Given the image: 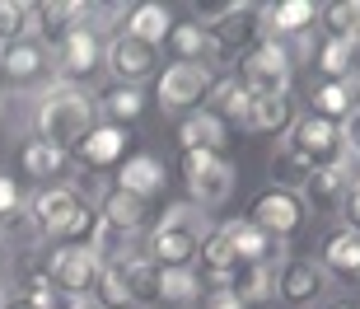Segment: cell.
<instances>
[{"label":"cell","instance_id":"obj_16","mask_svg":"<svg viewBox=\"0 0 360 309\" xmlns=\"http://www.w3.org/2000/svg\"><path fill=\"white\" fill-rule=\"evenodd\" d=\"M314 19H319V5H314V0H276V5H262L267 38H276V42H285V38H304Z\"/></svg>","mask_w":360,"mask_h":309},{"label":"cell","instance_id":"obj_21","mask_svg":"<svg viewBox=\"0 0 360 309\" xmlns=\"http://www.w3.org/2000/svg\"><path fill=\"white\" fill-rule=\"evenodd\" d=\"M225 122L215 118L211 108H192L183 122H178V141H183V150H215L220 155V146H225Z\"/></svg>","mask_w":360,"mask_h":309},{"label":"cell","instance_id":"obj_29","mask_svg":"<svg viewBox=\"0 0 360 309\" xmlns=\"http://www.w3.org/2000/svg\"><path fill=\"white\" fill-rule=\"evenodd\" d=\"M108 220V225H117L122 234H136V229L146 225V202L141 197H131V192H122V188H112L103 197V211H98Z\"/></svg>","mask_w":360,"mask_h":309},{"label":"cell","instance_id":"obj_12","mask_svg":"<svg viewBox=\"0 0 360 309\" xmlns=\"http://www.w3.org/2000/svg\"><path fill=\"white\" fill-rule=\"evenodd\" d=\"M80 206H89V202H84L80 188H70V183L38 188V192H33V202H28V225L38 229V234H61Z\"/></svg>","mask_w":360,"mask_h":309},{"label":"cell","instance_id":"obj_44","mask_svg":"<svg viewBox=\"0 0 360 309\" xmlns=\"http://www.w3.org/2000/svg\"><path fill=\"white\" fill-rule=\"evenodd\" d=\"M201 309H243L234 291H201Z\"/></svg>","mask_w":360,"mask_h":309},{"label":"cell","instance_id":"obj_22","mask_svg":"<svg viewBox=\"0 0 360 309\" xmlns=\"http://www.w3.org/2000/svg\"><path fill=\"white\" fill-rule=\"evenodd\" d=\"M117 188L131 192V197H141V202H150V197L164 188V160H155V155H131V160H122Z\"/></svg>","mask_w":360,"mask_h":309},{"label":"cell","instance_id":"obj_38","mask_svg":"<svg viewBox=\"0 0 360 309\" xmlns=\"http://www.w3.org/2000/svg\"><path fill=\"white\" fill-rule=\"evenodd\" d=\"M164 229H187V234H197V239H206L211 234V220H206V211H201L197 202H174L169 211L160 215Z\"/></svg>","mask_w":360,"mask_h":309},{"label":"cell","instance_id":"obj_14","mask_svg":"<svg viewBox=\"0 0 360 309\" xmlns=\"http://www.w3.org/2000/svg\"><path fill=\"white\" fill-rule=\"evenodd\" d=\"M127 127H117V122H94L89 132L75 141V160L89 164V169H108V164H117L122 160V150H127Z\"/></svg>","mask_w":360,"mask_h":309},{"label":"cell","instance_id":"obj_15","mask_svg":"<svg viewBox=\"0 0 360 309\" xmlns=\"http://www.w3.org/2000/svg\"><path fill=\"white\" fill-rule=\"evenodd\" d=\"M225 234L234 244L239 267H248V263H281V239H271L267 229H257L248 215L243 220H225Z\"/></svg>","mask_w":360,"mask_h":309},{"label":"cell","instance_id":"obj_17","mask_svg":"<svg viewBox=\"0 0 360 309\" xmlns=\"http://www.w3.org/2000/svg\"><path fill=\"white\" fill-rule=\"evenodd\" d=\"M52 52H47V42L42 38H19V42H5V52H0V70L10 75L14 84H28L38 80L42 70H47Z\"/></svg>","mask_w":360,"mask_h":309},{"label":"cell","instance_id":"obj_4","mask_svg":"<svg viewBox=\"0 0 360 309\" xmlns=\"http://www.w3.org/2000/svg\"><path fill=\"white\" fill-rule=\"evenodd\" d=\"M285 150L304 164L309 174H314V169H342V164H347V141H342V127H337V122H328V118H319V113L295 118Z\"/></svg>","mask_w":360,"mask_h":309},{"label":"cell","instance_id":"obj_40","mask_svg":"<svg viewBox=\"0 0 360 309\" xmlns=\"http://www.w3.org/2000/svg\"><path fill=\"white\" fill-rule=\"evenodd\" d=\"M33 19H38L42 28H75L84 24V5H75V0H56V5H33Z\"/></svg>","mask_w":360,"mask_h":309},{"label":"cell","instance_id":"obj_28","mask_svg":"<svg viewBox=\"0 0 360 309\" xmlns=\"http://www.w3.org/2000/svg\"><path fill=\"white\" fill-rule=\"evenodd\" d=\"M304 192H309L304 206H323V211L342 206V197H347V164L342 169H314L304 178Z\"/></svg>","mask_w":360,"mask_h":309},{"label":"cell","instance_id":"obj_50","mask_svg":"<svg viewBox=\"0 0 360 309\" xmlns=\"http://www.w3.org/2000/svg\"><path fill=\"white\" fill-rule=\"evenodd\" d=\"M10 309H28V305H10Z\"/></svg>","mask_w":360,"mask_h":309},{"label":"cell","instance_id":"obj_49","mask_svg":"<svg viewBox=\"0 0 360 309\" xmlns=\"http://www.w3.org/2000/svg\"><path fill=\"white\" fill-rule=\"evenodd\" d=\"M0 300H5V282H0Z\"/></svg>","mask_w":360,"mask_h":309},{"label":"cell","instance_id":"obj_51","mask_svg":"<svg viewBox=\"0 0 360 309\" xmlns=\"http://www.w3.org/2000/svg\"><path fill=\"white\" fill-rule=\"evenodd\" d=\"M0 52H5V42H0Z\"/></svg>","mask_w":360,"mask_h":309},{"label":"cell","instance_id":"obj_33","mask_svg":"<svg viewBox=\"0 0 360 309\" xmlns=\"http://www.w3.org/2000/svg\"><path fill=\"white\" fill-rule=\"evenodd\" d=\"M98 108H103L117 127H127V122H136L141 113H146V94H141V89H131V84H112V89L98 99Z\"/></svg>","mask_w":360,"mask_h":309},{"label":"cell","instance_id":"obj_7","mask_svg":"<svg viewBox=\"0 0 360 309\" xmlns=\"http://www.w3.org/2000/svg\"><path fill=\"white\" fill-rule=\"evenodd\" d=\"M98 272H103V263L94 258L89 244H61V248H52V258H47V282L70 300L89 296L94 282H98Z\"/></svg>","mask_w":360,"mask_h":309},{"label":"cell","instance_id":"obj_32","mask_svg":"<svg viewBox=\"0 0 360 309\" xmlns=\"http://www.w3.org/2000/svg\"><path fill=\"white\" fill-rule=\"evenodd\" d=\"M19 38H38L33 5H24V0H0V42H19Z\"/></svg>","mask_w":360,"mask_h":309},{"label":"cell","instance_id":"obj_43","mask_svg":"<svg viewBox=\"0 0 360 309\" xmlns=\"http://www.w3.org/2000/svg\"><path fill=\"white\" fill-rule=\"evenodd\" d=\"M14 211H19V183L0 174V220H14Z\"/></svg>","mask_w":360,"mask_h":309},{"label":"cell","instance_id":"obj_27","mask_svg":"<svg viewBox=\"0 0 360 309\" xmlns=\"http://www.w3.org/2000/svg\"><path fill=\"white\" fill-rule=\"evenodd\" d=\"M169 28H174V19H169V10H164V5H131V10H127V28H122V33H131V38L150 42V47H160V42L169 38Z\"/></svg>","mask_w":360,"mask_h":309},{"label":"cell","instance_id":"obj_9","mask_svg":"<svg viewBox=\"0 0 360 309\" xmlns=\"http://www.w3.org/2000/svg\"><path fill=\"white\" fill-rule=\"evenodd\" d=\"M304 192H290V188H267L262 197L253 202V211H248V220H253L257 229H267L271 239H290L295 229L304 225Z\"/></svg>","mask_w":360,"mask_h":309},{"label":"cell","instance_id":"obj_47","mask_svg":"<svg viewBox=\"0 0 360 309\" xmlns=\"http://www.w3.org/2000/svg\"><path fill=\"white\" fill-rule=\"evenodd\" d=\"M10 244V220H0V248Z\"/></svg>","mask_w":360,"mask_h":309},{"label":"cell","instance_id":"obj_13","mask_svg":"<svg viewBox=\"0 0 360 309\" xmlns=\"http://www.w3.org/2000/svg\"><path fill=\"white\" fill-rule=\"evenodd\" d=\"M319 267L337 282H356L360 286V234L351 225H337L323 234V248H319Z\"/></svg>","mask_w":360,"mask_h":309},{"label":"cell","instance_id":"obj_19","mask_svg":"<svg viewBox=\"0 0 360 309\" xmlns=\"http://www.w3.org/2000/svg\"><path fill=\"white\" fill-rule=\"evenodd\" d=\"M206 108H211L215 118L234 122V127H248V113H253V94H248V84L239 80V75H229V80H215L211 94H206Z\"/></svg>","mask_w":360,"mask_h":309},{"label":"cell","instance_id":"obj_8","mask_svg":"<svg viewBox=\"0 0 360 309\" xmlns=\"http://www.w3.org/2000/svg\"><path fill=\"white\" fill-rule=\"evenodd\" d=\"M328 282L333 277L319 267V258H281V267H276V296H281V305H290V309L319 305L328 296Z\"/></svg>","mask_w":360,"mask_h":309},{"label":"cell","instance_id":"obj_30","mask_svg":"<svg viewBox=\"0 0 360 309\" xmlns=\"http://www.w3.org/2000/svg\"><path fill=\"white\" fill-rule=\"evenodd\" d=\"M197 258H201V267L211 272V277H234V272H239V258H234V244H229L225 225H215L211 234L201 239Z\"/></svg>","mask_w":360,"mask_h":309},{"label":"cell","instance_id":"obj_5","mask_svg":"<svg viewBox=\"0 0 360 309\" xmlns=\"http://www.w3.org/2000/svg\"><path fill=\"white\" fill-rule=\"evenodd\" d=\"M183 178L187 188H192V202L206 211V206H220L234 192L239 174H234V164L225 155H215V150H183Z\"/></svg>","mask_w":360,"mask_h":309},{"label":"cell","instance_id":"obj_45","mask_svg":"<svg viewBox=\"0 0 360 309\" xmlns=\"http://www.w3.org/2000/svg\"><path fill=\"white\" fill-rule=\"evenodd\" d=\"M342 141H347V150L360 160V113H356V118H347V127H342Z\"/></svg>","mask_w":360,"mask_h":309},{"label":"cell","instance_id":"obj_31","mask_svg":"<svg viewBox=\"0 0 360 309\" xmlns=\"http://www.w3.org/2000/svg\"><path fill=\"white\" fill-rule=\"evenodd\" d=\"M122 277H127V296L131 305L141 300H160V267L150 258H122Z\"/></svg>","mask_w":360,"mask_h":309},{"label":"cell","instance_id":"obj_41","mask_svg":"<svg viewBox=\"0 0 360 309\" xmlns=\"http://www.w3.org/2000/svg\"><path fill=\"white\" fill-rule=\"evenodd\" d=\"M19 305H28V309H66L61 305V291L47 282V272H38V277L24 282V300H19Z\"/></svg>","mask_w":360,"mask_h":309},{"label":"cell","instance_id":"obj_34","mask_svg":"<svg viewBox=\"0 0 360 309\" xmlns=\"http://www.w3.org/2000/svg\"><path fill=\"white\" fill-rule=\"evenodd\" d=\"M201 296V277L192 267H160V300L169 305H187Z\"/></svg>","mask_w":360,"mask_h":309},{"label":"cell","instance_id":"obj_6","mask_svg":"<svg viewBox=\"0 0 360 309\" xmlns=\"http://www.w3.org/2000/svg\"><path fill=\"white\" fill-rule=\"evenodd\" d=\"M103 70L117 84L141 89V84L160 70V47H150V42H141V38H131V33H122V28H117V33L103 42Z\"/></svg>","mask_w":360,"mask_h":309},{"label":"cell","instance_id":"obj_24","mask_svg":"<svg viewBox=\"0 0 360 309\" xmlns=\"http://www.w3.org/2000/svg\"><path fill=\"white\" fill-rule=\"evenodd\" d=\"M314 56H319V70L328 75V80L360 75V47L351 38H323L319 47H314Z\"/></svg>","mask_w":360,"mask_h":309},{"label":"cell","instance_id":"obj_11","mask_svg":"<svg viewBox=\"0 0 360 309\" xmlns=\"http://www.w3.org/2000/svg\"><path fill=\"white\" fill-rule=\"evenodd\" d=\"M211 70L206 66H187V61H174L164 66L160 75V108L164 113H183V108H197L201 99L211 94Z\"/></svg>","mask_w":360,"mask_h":309},{"label":"cell","instance_id":"obj_39","mask_svg":"<svg viewBox=\"0 0 360 309\" xmlns=\"http://www.w3.org/2000/svg\"><path fill=\"white\" fill-rule=\"evenodd\" d=\"M94 291H98V305H103V309H127V305H131V296H127V277H122V263H108V267L98 272Z\"/></svg>","mask_w":360,"mask_h":309},{"label":"cell","instance_id":"obj_26","mask_svg":"<svg viewBox=\"0 0 360 309\" xmlns=\"http://www.w3.org/2000/svg\"><path fill=\"white\" fill-rule=\"evenodd\" d=\"M295 127V103L290 94H276V99H253V113H248V132H262V136H281Z\"/></svg>","mask_w":360,"mask_h":309},{"label":"cell","instance_id":"obj_1","mask_svg":"<svg viewBox=\"0 0 360 309\" xmlns=\"http://www.w3.org/2000/svg\"><path fill=\"white\" fill-rule=\"evenodd\" d=\"M94 118H98V99H94L89 89H80V84L56 80V84H47L38 94V103H33V136L47 141V146L70 150L94 127Z\"/></svg>","mask_w":360,"mask_h":309},{"label":"cell","instance_id":"obj_10","mask_svg":"<svg viewBox=\"0 0 360 309\" xmlns=\"http://www.w3.org/2000/svg\"><path fill=\"white\" fill-rule=\"evenodd\" d=\"M52 61L61 66L66 84H75V80H89L94 70H103V38H98L94 28L75 24V28H66V33H61V42H56Z\"/></svg>","mask_w":360,"mask_h":309},{"label":"cell","instance_id":"obj_2","mask_svg":"<svg viewBox=\"0 0 360 309\" xmlns=\"http://www.w3.org/2000/svg\"><path fill=\"white\" fill-rule=\"evenodd\" d=\"M201 24L211 28V66H225L234 56L253 52L257 42L267 38V24H262V5H220L211 10V19H201Z\"/></svg>","mask_w":360,"mask_h":309},{"label":"cell","instance_id":"obj_18","mask_svg":"<svg viewBox=\"0 0 360 309\" xmlns=\"http://www.w3.org/2000/svg\"><path fill=\"white\" fill-rule=\"evenodd\" d=\"M19 164H24L28 178H38L42 188H56V178H66V169H70V150L47 146V141H38V136H28L24 150H19Z\"/></svg>","mask_w":360,"mask_h":309},{"label":"cell","instance_id":"obj_20","mask_svg":"<svg viewBox=\"0 0 360 309\" xmlns=\"http://www.w3.org/2000/svg\"><path fill=\"white\" fill-rule=\"evenodd\" d=\"M201 239L197 234H187V229H164L155 225V234H150V263L155 267H192V258H197Z\"/></svg>","mask_w":360,"mask_h":309},{"label":"cell","instance_id":"obj_46","mask_svg":"<svg viewBox=\"0 0 360 309\" xmlns=\"http://www.w3.org/2000/svg\"><path fill=\"white\" fill-rule=\"evenodd\" d=\"M66 309H103L98 300H89V296H80V300H66Z\"/></svg>","mask_w":360,"mask_h":309},{"label":"cell","instance_id":"obj_48","mask_svg":"<svg viewBox=\"0 0 360 309\" xmlns=\"http://www.w3.org/2000/svg\"><path fill=\"white\" fill-rule=\"evenodd\" d=\"M328 309H360V305H351V300H337V305H328Z\"/></svg>","mask_w":360,"mask_h":309},{"label":"cell","instance_id":"obj_23","mask_svg":"<svg viewBox=\"0 0 360 309\" xmlns=\"http://www.w3.org/2000/svg\"><path fill=\"white\" fill-rule=\"evenodd\" d=\"M164 42L174 47V56L187 61V66H206V61H211V28L201 24V19H192V24H174Z\"/></svg>","mask_w":360,"mask_h":309},{"label":"cell","instance_id":"obj_35","mask_svg":"<svg viewBox=\"0 0 360 309\" xmlns=\"http://www.w3.org/2000/svg\"><path fill=\"white\" fill-rule=\"evenodd\" d=\"M323 24H328V38H356L360 33V0H333V5H319Z\"/></svg>","mask_w":360,"mask_h":309},{"label":"cell","instance_id":"obj_37","mask_svg":"<svg viewBox=\"0 0 360 309\" xmlns=\"http://www.w3.org/2000/svg\"><path fill=\"white\" fill-rule=\"evenodd\" d=\"M309 103H314V113H319V118L337 122V127L351 118V103H347V89H342V80H323L319 89H314V99H309Z\"/></svg>","mask_w":360,"mask_h":309},{"label":"cell","instance_id":"obj_25","mask_svg":"<svg viewBox=\"0 0 360 309\" xmlns=\"http://www.w3.org/2000/svg\"><path fill=\"white\" fill-rule=\"evenodd\" d=\"M276 267L281 263H248V267L234 272V296L243 300V309L276 296Z\"/></svg>","mask_w":360,"mask_h":309},{"label":"cell","instance_id":"obj_42","mask_svg":"<svg viewBox=\"0 0 360 309\" xmlns=\"http://www.w3.org/2000/svg\"><path fill=\"white\" fill-rule=\"evenodd\" d=\"M271 164H276V178H281L276 188H290V192H300V188H304L309 169H304V164H300V160H295V155H290V150H285V146L276 150V160H271Z\"/></svg>","mask_w":360,"mask_h":309},{"label":"cell","instance_id":"obj_36","mask_svg":"<svg viewBox=\"0 0 360 309\" xmlns=\"http://www.w3.org/2000/svg\"><path fill=\"white\" fill-rule=\"evenodd\" d=\"M127 239H131V234H122L117 225H108L103 215H98V225H94V234H89V248L108 267V263H122V258H127Z\"/></svg>","mask_w":360,"mask_h":309},{"label":"cell","instance_id":"obj_3","mask_svg":"<svg viewBox=\"0 0 360 309\" xmlns=\"http://www.w3.org/2000/svg\"><path fill=\"white\" fill-rule=\"evenodd\" d=\"M239 80L248 84V94H253V99L290 94V80H295V52H290V42L262 38L253 52L239 56Z\"/></svg>","mask_w":360,"mask_h":309}]
</instances>
